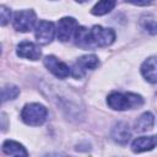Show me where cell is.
<instances>
[{"mask_svg":"<svg viewBox=\"0 0 157 157\" xmlns=\"http://www.w3.org/2000/svg\"><path fill=\"white\" fill-rule=\"evenodd\" d=\"M107 104L114 110H126L141 107L144 104V98L140 94L131 92H112L107 98Z\"/></svg>","mask_w":157,"mask_h":157,"instance_id":"obj_1","label":"cell"},{"mask_svg":"<svg viewBox=\"0 0 157 157\" xmlns=\"http://www.w3.org/2000/svg\"><path fill=\"white\" fill-rule=\"evenodd\" d=\"M48 115V110L43 104L39 103H29L26 104L21 112L22 120L31 126H39L42 125Z\"/></svg>","mask_w":157,"mask_h":157,"instance_id":"obj_2","label":"cell"},{"mask_svg":"<svg viewBox=\"0 0 157 157\" xmlns=\"http://www.w3.org/2000/svg\"><path fill=\"white\" fill-rule=\"evenodd\" d=\"M91 38L96 47H107L115 40V32L112 28L93 26L91 29Z\"/></svg>","mask_w":157,"mask_h":157,"instance_id":"obj_3","label":"cell"},{"mask_svg":"<svg viewBox=\"0 0 157 157\" xmlns=\"http://www.w3.org/2000/svg\"><path fill=\"white\" fill-rule=\"evenodd\" d=\"M36 13L33 10L17 11L13 17V27L20 32H28L36 23Z\"/></svg>","mask_w":157,"mask_h":157,"instance_id":"obj_4","label":"cell"},{"mask_svg":"<svg viewBox=\"0 0 157 157\" xmlns=\"http://www.w3.org/2000/svg\"><path fill=\"white\" fill-rule=\"evenodd\" d=\"M78 28L77 21L74 17H63L58 22V39L61 42L70 40Z\"/></svg>","mask_w":157,"mask_h":157,"instance_id":"obj_5","label":"cell"},{"mask_svg":"<svg viewBox=\"0 0 157 157\" xmlns=\"http://www.w3.org/2000/svg\"><path fill=\"white\" fill-rule=\"evenodd\" d=\"M55 34V27L54 23L50 21H39V23L36 26V39L39 44L45 45L49 44Z\"/></svg>","mask_w":157,"mask_h":157,"instance_id":"obj_6","label":"cell"},{"mask_svg":"<svg viewBox=\"0 0 157 157\" xmlns=\"http://www.w3.org/2000/svg\"><path fill=\"white\" fill-rule=\"evenodd\" d=\"M98 65H99V60L96 55H93V54L83 55L77 59V63L72 67V75L75 77H80L83 75L85 70H93Z\"/></svg>","mask_w":157,"mask_h":157,"instance_id":"obj_7","label":"cell"},{"mask_svg":"<svg viewBox=\"0 0 157 157\" xmlns=\"http://www.w3.org/2000/svg\"><path fill=\"white\" fill-rule=\"evenodd\" d=\"M44 65L47 66V69L59 78H65L70 75L71 70L69 69V66L66 64H64L63 61H60L58 58L53 56V55H48L44 59Z\"/></svg>","mask_w":157,"mask_h":157,"instance_id":"obj_8","label":"cell"},{"mask_svg":"<svg viewBox=\"0 0 157 157\" xmlns=\"http://www.w3.org/2000/svg\"><path fill=\"white\" fill-rule=\"evenodd\" d=\"M110 136L112 139L120 144V145H125L128 144V141L130 140L131 132H130V128L125 121H118L113 125L112 131H110Z\"/></svg>","mask_w":157,"mask_h":157,"instance_id":"obj_9","label":"cell"},{"mask_svg":"<svg viewBox=\"0 0 157 157\" xmlns=\"http://www.w3.org/2000/svg\"><path fill=\"white\" fill-rule=\"evenodd\" d=\"M141 74L150 83H157V56H151L142 63Z\"/></svg>","mask_w":157,"mask_h":157,"instance_id":"obj_10","label":"cell"},{"mask_svg":"<svg viewBox=\"0 0 157 157\" xmlns=\"http://www.w3.org/2000/svg\"><path fill=\"white\" fill-rule=\"evenodd\" d=\"M17 55L29 60H38L42 55L39 48L31 42H22L17 47Z\"/></svg>","mask_w":157,"mask_h":157,"instance_id":"obj_11","label":"cell"},{"mask_svg":"<svg viewBox=\"0 0 157 157\" xmlns=\"http://www.w3.org/2000/svg\"><path fill=\"white\" fill-rule=\"evenodd\" d=\"M157 145V136H141L132 141L131 150L135 153H140L144 151H150Z\"/></svg>","mask_w":157,"mask_h":157,"instance_id":"obj_12","label":"cell"},{"mask_svg":"<svg viewBox=\"0 0 157 157\" xmlns=\"http://www.w3.org/2000/svg\"><path fill=\"white\" fill-rule=\"evenodd\" d=\"M75 39H76V45L82 49H92L96 47L91 38V31H88L85 27L77 28V31L75 33Z\"/></svg>","mask_w":157,"mask_h":157,"instance_id":"obj_13","label":"cell"},{"mask_svg":"<svg viewBox=\"0 0 157 157\" xmlns=\"http://www.w3.org/2000/svg\"><path fill=\"white\" fill-rule=\"evenodd\" d=\"M2 151L9 155V156H17V157H26L28 155V152L25 150V147L16 142V141H12V140H6L4 144H2Z\"/></svg>","mask_w":157,"mask_h":157,"instance_id":"obj_14","label":"cell"},{"mask_svg":"<svg viewBox=\"0 0 157 157\" xmlns=\"http://www.w3.org/2000/svg\"><path fill=\"white\" fill-rule=\"evenodd\" d=\"M153 123H155L153 115H152L150 112H145V113H142V114L137 118V120L135 121V130L139 131V132L147 131V130L152 129Z\"/></svg>","mask_w":157,"mask_h":157,"instance_id":"obj_15","label":"cell"},{"mask_svg":"<svg viewBox=\"0 0 157 157\" xmlns=\"http://www.w3.org/2000/svg\"><path fill=\"white\" fill-rule=\"evenodd\" d=\"M117 5V0H99L93 9L91 10V12L96 16H102L105 15L108 12H110Z\"/></svg>","mask_w":157,"mask_h":157,"instance_id":"obj_16","label":"cell"},{"mask_svg":"<svg viewBox=\"0 0 157 157\" xmlns=\"http://www.w3.org/2000/svg\"><path fill=\"white\" fill-rule=\"evenodd\" d=\"M20 93V90L17 86L15 85H6L2 87V91H1V97H2V102H6V101H11V99H15Z\"/></svg>","mask_w":157,"mask_h":157,"instance_id":"obj_17","label":"cell"},{"mask_svg":"<svg viewBox=\"0 0 157 157\" xmlns=\"http://www.w3.org/2000/svg\"><path fill=\"white\" fill-rule=\"evenodd\" d=\"M141 26L145 31H147L151 34H157V22L151 17H142L141 18Z\"/></svg>","mask_w":157,"mask_h":157,"instance_id":"obj_18","label":"cell"},{"mask_svg":"<svg viewBox=\"0 0 157 157\" xmlns=\"http://www.w3.org/2000/svg\"><path fill=\"white\" fill-rule=\"evenodd\" d=\"M0 13H1V26H5L9 21H10V17H11V11L6 7V6H1L0 7Z\"/></svg>","mask_w":157,"mask_h":157,"instance_id":"obj_19","label":"cell"},{"mask_svg":"<svg viewBox=\"0 0 157 157\" xmlns=\"http://www.w3.org/2000/svg\"><path fill=\"white\" fill-rule=\"evenodd\" d=\"M124 1L134 4V5H139V6H147L152 2V0H124Z\"/></svg>","mask_w":157,"mask_h":157,"instance_id":"obj_20","label":"cell"},{"mask_svg":"<svg viewBox=\"0 0 157 157\" xmlns=\"http://www.w3.org/2000/svg\"><path fill=\"white\" fill-rule=\"evenodd\" d=\"M76 1H78V2H83V1H86V0H76Z\"/></svg>","mask_w":157,"mask_h":157,"instance_id":"obj_21","label":"cell"}]
</instances>
